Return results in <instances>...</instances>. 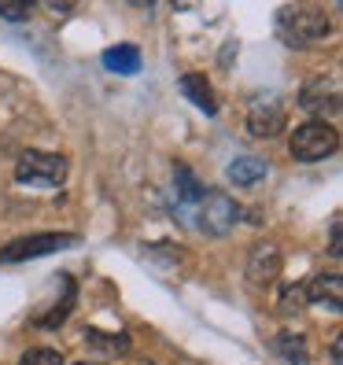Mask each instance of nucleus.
Here are the masks:
<instances>
[{
    "label": "nucleus",
    "mask_w": 343,
    "mask_h": 365,
    "mask_svg": "<svg viewBox=\"0 0 343 365\" xmlns=\"http://www.w3.org/2000/svg\"><path fill=\"white\" fill-rule=\"evenodd\" d=\"M273 351L285 358V365H310V354H307V343L303 336H295V332H281L273 339Z\"/></svg>",
    "instance_id": "ddd939ff"
},
{
    "label": "nucleus",
    "mask_w": 343,
    "mask_h": 365,
    "mask_svg": "<svg viewBox=\"0 0 343 365\" xmlns=\"http://www.w3.org/2000/svg\"><path fill=\"white\" fill-rule=\"evenodd\" d=\"M339 351H343L339 339H332V351H329V354H332V365H343V361H339Z\"/></svg>",
    "instance_id": "412c9836"
},
{
    "label": "nucleus",
    "mask_w": 343,
    "mask_h": 365,
    "mask_svg": "<svg viewBox=\"0 0 343 365\" xmlns=\"http://www.w3.org/2000/svg\"><path fill=\"white\" fill-rule=\"evenodd\" d=\"M174 178H178V188H181V200L196 203V200L203 196V188H200L196 178H192V170H188V166H174Z\"/></svg>",
    "instance_id": "dca6fc26"
},
{
    "label": "nucleus",
    "mask_w": 343,
    "mask_h": 365,
    "mask_svg": "<svg viewBox=\"0 0 343 365\" xmlns=\"http://www.w3.org/2000/svg\"><path fill=\"white\" fill-rule=\"evenodd\" d=\"M307 303L339 310L343 307V277L339 273H317L314 281L307 284Z\"/></svg>",
    "instance_id": "1a4fd4ad"
},
{
    "label": "nucleus",
    "mask_w": 343,
    "mask_h": 365,
    "mask_svg": "<svg viewBox=\"0 0 343 365\" xmlns=\"http://www.w3.org/2000/svg\"><path fill=\"white\" fill-rule=\"evenodd\" d=\"M181 93L200 107V111H207V115H214L218 111V100H214V89H210V81L203 78V74H185L181 78Z\"/></svg>",
    "instance_id": "9b49d317"
},
{
    "label": "nucleus",
    "mask_w": 343,
    "mask_h": 365,
    "mask_svg": "<svg viewBox=\"0 0 343 365\" xmlns=\"http://www.w3.org/2000/svg\"><path fill=\"white\" fill-rule=\"evenodd\" d=\"M339 148V133L325 118H310L303 122L299 130L292 133V155L299 163H321V159H332Z\"/></svg>",
    "instance_id": "f03ea898"
},
{
    "label": "nucleus",
    "mask_w": 343,
    "mask_h": 365,
    "mask_svg": "<svg viewBox=\"0 0 343 365\" xmlns=\"http://www.w3.org/2000/svg\"><path fill=\"white\" fill-rule=\"evenodd\" d=\"M299 107L310 115H336L339 111V89L332 81H310L303 96H299Z\"/></svg>",
    "instance_id": "6e6552de"
},
{
    "label": "nucleus",
    "mask_w": 343,
    "mask_h": 365,
    "mask_svg": "<svg viewBox=\"0 0 343 365\" xmlns=\"http://www.w3.org/2000/svg\"><path fill=\"white\" fill-rule=\"evenodd\" d=\"M285 107H281V100L277 96H259L251 103V111H247V130L255 133V137H277L285 130Z\"/></svg>",
    "instance_id": "423d86ee"
},
{
    "label": "nucleus",
    "mask_w": 343,
    "mask_h": 365,
    "mask_svg": "<svg viewBox=\"0 0 343 365\" xmlns=\"http://www.w3.org/2000/svg\"><path fill=\"white\" fill-rule=\"evenodd\" d=\"M34 8V0H0V15L11 19V23H19V19H26Z\"/></svg>",
    "instance_id": "a211bd4d"
},
{
    "label": "nucleus",
    "mask_w": 343,
    "mask_h": 365,
    "mask_svg": "<svg viewBox=\"0 0 343 365\" xmlns=\"http://www.w3.org/2000/svg\"><path fill=\"white\" fill-rule=\"evenodd\" d=\"M45 4H48L52 11H71V8L78 4V0H45Z\"/></svg>",
    "instance_id": "aec40b11"
},
{
    "label": "nucleus",
    "mask_w": 343,
    "mask_h": 365,
    "mask_svg": "<svg viewBox=\"0 0 343 365\" xmlns=\"http://www.w3.org/2000/svg\"><path fill=\"white\" fill-rule=\"evenodd\" d=\"M332 34V23L317 8H281L277 11V37L292 48H314Z\"/></svg>",
    "instance_id": "f257e3e1"
},
{
    "label": "nucleus",
    "mask_w": 343,
    "mask_h": 365,
    "mask_svg": "<svg viewBox=\"0 0 343 365\" xmlns=\"http://www.w3.org/2000/svg\"><path fill=\"white\" fill-rule=\"evenodd\" d=\"M15 178L23 185H41V188H56L67 178V159L52 155V152H23L15 163Z\"/></svg>",
    "instance_id": "7ed1b4c3"
},
{
    "label": "nucleus",
    "mask_w": 343,
    "mask_h": 365,
    "mask_svg": "<svg viewBox=\"0 0 343 365\" xmlns=\"http://www.w3.org/2000/svg\"><path fill=\"white\" fill-rule=\"evenodd\" d=\"M196 0H174V8H192Z\"/></svg>",
    "instance_id": "4be33fe9"
},
{
    "label": "nucleus",
    "mask_w": 343,
    "mask_h": 365,
    "mask_svg": "<svg viewBox=\"0 0 343 365\" xmlns=\"http://www.w3.org/2000/svg\"><path fill=\"white\" fill-rule=\"evenodd\" d=\"M303 307H307V284H288L281 292V314L292 317V314H299Z\"/></svg>",
    "instance_id": "2eb2a0df"
},
{
    "label": "nucleus",
    "mask_w": 343,
    "mask_h": 365,
    "mask_svg": "<svg viewBox=\"0 0 343 365\" xmlns=\"http://www.w3.org/2000/svg\"><path fill=\"white\" fill-rule=\"evenodd\" d=\"M85 343H89V347H100V351H126V347H130V336H122V332L103 336V332L89 329V332H85Z\"/></svg>",
    "instance_id": "4468645a"
},
{
    "label": "nucleus",
    "mask_w": 343,
    "mask_h": 365,
    "mask_svg": "<svg viewBox=\"0 0 343 365\" xmlns=\"http://www.w3.org/2000/svg\"><path fill=\"white\" fill-rule=\"evenodd\" d=\"M225 178H229L232 185H240V188H251V185H259V181L266 178V163H262L259 155H237V159L229 163Z\"/></svg>",
    "instance_id": "9d476101"
},
{
    "label": "nucleus",
    "mask_w": 343,
    "mask_h": 365,
    "mask_svg": "<svg viewBox=\"0 0 343 365\" xmlns=\"http://www.w3.org/2000/svg\"><path fill=\"white\" fill-rule=\"evenodd\" d=\"M196 203H200V229L210 232V236H225L240 222V207L232 203L225 192H203Z\"/></svg>",
    "instance_id": "39448f33"
},
{
    "label": "nucleus",
    "mask_w": 343,
    "mask_h": 365,
    "mask_svg": "<svg viewBox=\"0 0 343 365\" xmlns=\"http://www.w3.org/2000/svg\"><path fill=\"white\" fill-rule=\"evenodd\" d=\"M103 67L115 74H137L140 71V52L133 45H111L103 52Z\"/></svg>",
    "instance_id": "f8f14e48"
},
{
    "label": "nucleus",
    "mask_w": 343,
    "mask_h": 365,
    "mask_svg": "<svg viewBox=\"0 0 343 365\" xmlns=\"http://www.w3.org/2000/svg\"><path fill=\"white\" fill-rule=\"evenodd\" d=\"M19 365H63V354L59 351H48V347H34L19 358Z\"/></svg>",
    "instance_id": "f3484780"
},
{
    "label": "nucleus",
    "mask_w": 343,
    "mask_h": 365,
    "mask_svg": "<svg viewBox=\"0 0 343 365\" xmlns=\"http://www.w3.org/2000/svg\"><path fill=\"white\" fill-rule=\"evenodd\" d=\"M281 277V251L277 244H255L247 255V281L255 288H270Z\"/></svg>",
    "instance_id": "0eeeda50"
},
{
    "label": "nucleus",
    "mask_w": 343,
    "mask_h": 365,
    "mask_svg": "<svg viewBox=\"0 0 343 365\" xmlns=\"http://www.w3.org/2000/svg\"><path fill=\"white\" fill-rule=\"evenodd\" d=\"M78 365H93V361H78Z\"/></svg>",
    "instance_id": "b1692460"
},
{
    "label": "nucleus",
    "mask_w": 343,
    "mask_h": 365,
    "mask_svg": "<svg viewBox=\"0 0 343 365\" xmlns=\"http://www.w3.org/2000/svg\"><path fill=\"white\" fill-rule=\"evenodd\" d=\"M78 236L74 232H37V236H23V240H11L8 247H0V262H30L41 255H56L63 247H74Z\"/></svg>",
    "instance_id": "20e7f679"
},
{
    "label": "nucleus",
    "mask_w": 343,
    "mask_h": 365,
    "mask_svg": "<svg viewBox=\"0 0 343 365\" xmlns=\"http://www.w3.org/2000/svg\"><path fill=\"white\" fill-rule=\"evenodd\" d=\"M130 4H137V8H148V4H152V0H130Z\"/></svg>",
    "instance_id": "5701e85b"
},
{
    "label": "nucleus",
    "mask_w": 343,
    "mask_h": 365,
    "mask_svg": "<svg viewBox=\"0 0 343 365\" xmlns=\"http://www.w3.org/2000/svg\"><path fill=\"white\" fill-rule=\"evenodd\" d=\"M329 251L336 255V259H339V255H343V236H339V218H332V232H329Z\"/></svg>",
    "instance_id": "6ab92c4d"
}]
</instances>
